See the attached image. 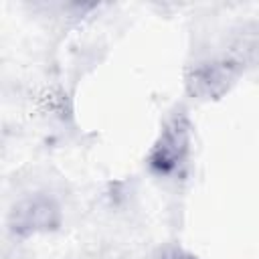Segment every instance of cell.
<instances>
[{
	"label": "cell",
	"mask_w": 259,
	"mask_h": 259,
	"mask_svg": "<svg viewBox=\"0 0 259 259\" xmlns=\"http://www.w3.org/2000/svg\"><path fill=\"white\" fill-rule=\"evenodd\" d=\"M160 259H198L196 255L188 253V251H180V249H174V251H168L164 253Z\"/></svg>",
	"instance_id": "5"
},
{
	"label": "cell",
	"mask_w": 259,
	"mask_h": 259,
	"mask_svg": "<svg viewBox=\"0 0 259 259\" xmlns=\"http://www.w3.org/2000/svg\"><path fill=\"white\" fill-rule=\"evenodd\" d=\"M192 156V121L184 105H176L162 119L152 140L144 164L158 180H176L190 164Z\"/></svg>",
	"instance_id": "1"
},
{
	"label": "cell",
	"mask_w": 259,
	"mask_h": 259,
	"mask_svg": "<svg viewBox=\"0 0 259 259\" xmlns=\"http://www.w3.org/2000/svg\"><path fill=\"white\" fill-rule=\"evenodd\" d=\"M219 47L249 73L259 67V22L247 20L235 24L223 36Z\"/></svg>",
	"instance_id": "4"
},
{
	"label": "cell",
	"mask_w": 259,
	"mask_h": 259,
	"mask_svg": "<svg viewBox=\"0 0 259 259\" xmlns=\"http://www.w3.org/2000/svg\"><path fill=\"white\" fill-rule=\"evenodd\" d=\"M65 212L61 200L47 190L20 196L6 214V231L14 241H30L61 231Z\"/></svg>",
	"instance_id": "3"
},
{
	"label": "cell",
	"mask_w": 259,
	"mask_h": 259,
	"mask_svg": "<svg viewBox=\"0 0 259 259\" xmlns=\"http://www.w3.org/2000/svg\"><path fill=\"white\" fill-rule=\"evenodd\" d=\"M245 75L247 71L217 47L184 69V93L196 103H214L227 97Z\"/></svg>",
	"instance_id": "2"
}]
</instances>
